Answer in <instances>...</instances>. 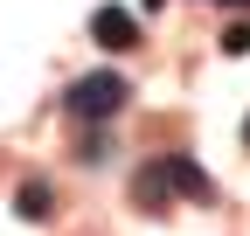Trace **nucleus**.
I'll use <instances>...</instances> for the list:
<instances>
[{"instance_id": "6e6552de", "label": "nucleus", "mask_w": 250, "mask_h": 236, "mask_svg": "<svg viewBox=\"0 0 250 236\" xmlns=\"http://www.w3.org/2000/svg\"><path fill=\"white\" fill-rule=\"evenodd\" d=\"M139 7H146V14H160V7H167V0H139Z\"/></svg>"}, {"instance_id": "1a4fd4ad", "label": "nucleus", "mask_w": 250, "mask_h": 236, "mask_svg": "<svg viewBox=\"0 0 250 236\" xmlns=\"http://www.w3.org/2000/svg\"><path fill=\"white\" fill-rule=\"evenodd\" d=\"M208 7H215V0H208ZM223 7H250V0H223Z\"/></svg>"}, {"instance_id": "7ed1b4c3", "label": "nucleus", "mask_w": 250, "mask_h": 236, "mask_svg": "<svg viewBox=\"0 0 250 236\" xmlns=\"http://www.w3.org/2000/svg\"><path fill=\"white\" fill-rule=\"evenodd\" d=\"M90 35H98L111 56H125V49H139V21L125 7H98V14H90Z\"/></svg>"}, {"instance_id": "f03ea898", "label": "nucleus", "mask_w": 250, "mask_h": 236, "mask_svg": "<svg viewBox=\"0 0 250 236\" xmlns=\"http://www.w3.org/2000/svg\"><path fill=\"white\" fill-rule=\"evenodd\" d=\"M160 181H167V195H188V201H215V181L188 160V153H167L160 160Z\"/></svg>"}, {"instance_id": "0eeeda50", "label": "nucleus", "mask_w": 250, "mask_h": 236, "mask_svg": "<svg viewBox=\"0 0 250 236\" xmlns=\"http://www.w3.org/2000/svg\"><path fill=\"white\" fill-rule=\"evenodd\" d=\"M223 49H229V56H250V21H229V28H223Z\"/></svg>"}, {"instance_id": "423d86ee", "label": "nucleus", "mask_w": 250, "mask_h": 236, "mask_svg": "<svg viewBox=\"0 0 250 236\" xmlns=\"http://www.w3.org/2000/svg\"><path fill=\"white\" fill-rule=\"evenodd\" d=\"M104 153H111V132H98V125H90V132H83V146H77V160H83V167H98Z\"/></svg>"}, {"instance_id": "f257e3e1", "label": "nucleus", "mask_w": 250, "mask_h": 236, "mask_svg": "<svg viewBox=\"0 0 250 236\" xmlns=\"http://www.w3.org/2000/svg\"><path fill=\"white\" fill-rule=\"evenodd\" d=\"M125 98H132V83H125L118 70H90L70 83V98H62V111L77 118V125H104V118L125 111Z\"/></svg>"}, {"instance_id": "39448f33", "label": "nucleus", "mask_w": 250, "mask_h": 236, "mask_svg": "<svg viewBox=\"0 0 250 236\" xmlns=\"http://www.w3.org/2000/svg\"><path fill=\"white\" fill-rule=\"evenodd\" d=\"M132 201H139V209H167V181H160V160H153V167H139V181H132Z\"/></svg>"}, {"instance_id": "9d476101", "label": "nucleus", "mask_w": 250, "mask_h": 236, "mask_svg": "<svg viewBox=\"0 0 250 236\" xmlns=\"http://www.w3.org/2000/svg\"><path fill=\"white\" fill-rule=\"evenodd\" d=\"M243 146H250V118H243Z\"/></svg>"}, {"instance_id": "20e7f679", "label": "nucleus", "mask_w": 250, "mask_h": 236, "mask_svg": "<svg viewBox=\"0 0 250 236\" xmlns=\"http://www.w3.org/2000/svg\"><path fill=\"white\" fill-rule=\"evenodd\" d=\"M14 209H21V222H49L56 216V188L49 181H21L14 188Z\"/></svg>"}]
</instances>
